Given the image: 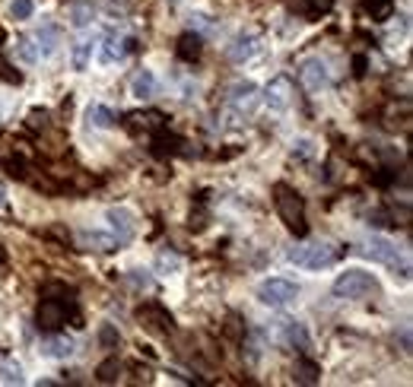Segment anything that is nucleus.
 <instances>
[{
  "label": "nucleus",
  "mask_w": 413,
  "mask_h": 387,
  "mask_svg": "<svg viewBox=\"0 0 413 387\" xmlns=\"http://www.w3.org/2000/svg\"><path fill=\"white\" fill-rule=\"evenodd\" d=\"M274 207H277V213H280L283 226H286L289 232L296 235V239H306V235H309L306 200H302V194L296 191L293 185H286V181H277V185H274Z\"/></svg>",
  "instance_id": "nucleus-1"
},
{
  "label": "nucleus",
  "mask_w": 413,
  "mask_h": 387,
  "mask_svg": "<svg viewBox=\"0 0 413 387\" xmlns=\"http://www.w3.org/2000/svg\"><path fill=\"white\" fill-rule=\"evenodd\" d=\"M337 257H340V251L328 241L296 244V248L289 251V263H296V267H302V270H324V267H331V263H337Z\"/></svg>",
  "instance_id": "nucleus-2"
},
{
  "label": "nucleus",
  "mask_w": 413,
  "mask_h": 387,
  "mask_svg": "<svg viewBox=\"0 0 413 387\" xmlns=\"http://www.w3.org/2000/svg\"><path fill=\"white\" fill-rule=\"evenodd\" d=\"M363 254L365 257H372V261H378V263H385V267H391V270H397L401 267V276L407 280L410 276V261L401 254V248H397L391 239H382V235H372V239H365L363 241Z\"/></svg>",
  "instance_id": "nucleus-3"
},
{
  "label": "nucleus",
  "mask_w": 413,
  "mask_h": 387,
  "mask_svg": "<svg viewBox=\"0 0 413 387\" xmlns=\"http://www.w3.org/2000/svg\"><path fill=\"white\" fill-rule=\"evenodd\" d=\"M378 292H382L378 280L372 273H365V270H347V273H340L334 280L337 298H365V295H378Z\"/></svg>",
  "instance_id": "nucleus-4"
},
{
  "label": "nucleus",
  "mask_w": 413,
  "mask_h": 387,
  "mask_svg": "<svg viewBox=\"0 0 413 387\" xmlns=\"http://www.w3.org/2000/svg\"><path fill=\"white\" fill-rule=\"evenodd\" d=\"M137 321H140V327H144L146 334H153V337H168V334H172V327H175L172 311H168L166 305H159V302L140 305V308H137Z\"/></svg>",
  "instance_id": "nucleus-5"
},
{
  "label": "nucleus",
  "mask_w": 413,
  "mask_h": 387,
  "mask_svg": "<svg viewBox=\"0 0 413 387\" xmlns=\"http://www.w3.org/2000/svg\"><path fill=\"white\" fill-rule=\"evenodd\" d=\"M258 298L270 308H286L289 302L299 298V286L293 280H283V276H274V280H264L258 286Z\"/></svg>",
  "instance_id": "nucleus-6"
},
{
  "label": "nucleus",
  "mask_w": 413,
  "mask_h": 387,
  "mask_svg": "<svg viewBox=\"0 0 413 387\" xmlns=\"http://www.w3.org/2000/svg\"><path fill=\"white\" fill-rule=\"evenodd\" d=\"M70 302L67 298H42V305H38L36 311V321H38V330H45V334H54V330H60L67 324V317H70Z\"/></svg>",
  "instance_id": "nucleus-7"
},
{
  "label": "nucleus",
  "mask_w": 413,
  "mask_h": 387,
  "mask_svg": "<svg viewBox=\"0 0 413 387\" xmlns=\"http://www.w3.org/2000/svg\"><path fill=\"white\" fill-rule=\"evenodd\" d=\"M264 102H267L270 111H289L296 102V86L293 80L286 77V73H280V77H274L267 86H264Z\"/></svg>",
  "instance_id": "nucleus-8"
},
{
  "label": "nucleus",
  "mask_w": 413,
  "mask_h": 387,
  "mask_svg": "<svg viewBox=\"0 0 413 387\" xmlns=\"http://www.w3.org/2000/svg\"><path fill=\"white\" fill-rule=\"evenodd\" d=\"M299 80L309 92H324L331 86V67L321 58H306L299 64Z\"/></svg>",
  "instance_id": "nucleus-9"
},
{
  "label": "nucleus",
  "mask_w": 413,
  "mask_h": 387,
  "mask_svg": "<svg viewBox=\"0 0 413 387\" xmlns=\"http://www.w3.org/2000/svg\"><path fill=\"white\" fill-rule=\"evenodd\" d=\"M105 219H108V226H112V235L118 239V244H127L137 235V222H134V216H131V209H124V207H112L105 213Z\"/></svg>",
  "instance_id": "nucleus-10"
},
{
  "label": "nucleus",
  "mask_w": 413,
  "mask_h": 387,
  "mask_svg": "<svg viewBox=\"0 0 413 387\" xmlns=\"http://www.w3.org/2000/svg\"><path fill=\"white\" fill-rule=\"evenodd\" d=\"M229 105H232L235 114H252L254 105H258V86L252 80H239V83L229 89Z\"/></svg>",
  "instance_id": "nucleus-11"
},
{
  "label": "nucleus",
  "mask_w": 413,
  "mask_h": 387,
  "mask_svg": "<svg viewBox=\"0 0 413 387\" xmlns=\"http://www.w3.org/2000/svg\"><path fill=\"white\" fill-rule=\"evenodd\" d=\"M264 51V36H258V32H245V36H239L232 45H229V60H235V64H245V60L258 58V54Z\"/></svg>",
  "instance_id": "nucleus-12"
},
{
  "label": "nucleus",
  "mask_w": 413,
  "mask_h": 387,
  "mask_svg": "<svg viewBox=\"0 0 413 387\" xmlns=\"http://www.w3.org/2000/svg\"><path fill=\"white\" fill-rule=\"evenodd\" d=\"M277 337H280V343L293 346V349H299V352L311 349V337L299 321H277Z\"/></svg>",
  "instance_id": "nucleus-13"
},
{
  "label": "nucleus",
  "mask_w": 413,
  "mask_h": 387,
  "mask_svg": "<svg viewBox=\"0 0 413 387\" xmlns=\"http://www.w3.org/2000/svg\"><path fill=\"white\" fill-rule=\"evenodd\" d=\"M131 51H134V38H121L114 32H108L102 45H99V60L102 64H114V60H124Z\"/></svg>",
  "instance_id": "nucleus-14"
},
{
  "label": "nucleus",
  "mask_w": 413,
  "mask_h": 387,
  "mask_svg": "<svg viewBox=\"0 0 413 387\" xmlns=\"http://www.w3.org/2000/svg\"><path fill=\"white\" fill-rule=\"evenodd\" d=\"M77 244L83 251H99V254H108V251L118 248V239L108 232H99V229H80L77 232Z\"/></svg>",
  "instance_id": "nucleus-15"
},
{
  "label": "nucleus",
  "mask_w": 413,
  "mask_h": 387,
  "mask_svg": "<svg viewBox=\"0 0 413 387\" xmlns=\"http://www.w3.org/2000/svg\"><path fill=\"white\" fill-rule=\"evenodd\" d=\"M159 127H166V114L162 111H134L127 114V131L131 133H156Z\"/></svg>",
  "instance_id": "nucleus-16"
},
{
  "label": "nucleus",
  "mask_w": 413,
  "mask_h": 387,
  "mask_svg": "<svg viewBox=\"0 0 413 387\" xmlns=\"http://www.w3.org/2000/svg\"><path fill=\"white\" fill-rule=\"evenodd\" d=\"M73 349H77V343L67 334H58V330L42 339V356H48V359H70Z\"/></svg>",
  "instance_id": "nucleus-17"
},
{
  "label": "nucleus",
  "mask_w": 413,
  "mask_h": 387,
  "mask_svg": "<svg viewBox=\"0 0 413 387\" xmlns=\"http://www.w3.org/2000/svg\"><path fill=\"white\" fill-rule=\"evenodd\" d=\"M175 54H178V60H185V64H194V60L204 54V38H200L198 32H185V36L178 38Z\"/></svg>",
  "instance_id": "nucleus-18"
},
{
  "label": "nucleus",
  "mask_w": 413,
  "mask_h": 387,
  "mask_svg": "<svg viewBox=\"0 0 413 387\" xmlns=\"http://www.w3.org/2000/svg\"><path fill=\"white\" fill-rule=\"evenodd\" d=\"M67 19H70L73 29H86V26H92V19H96V6H92L90 0H73L70 10H67Z\"/></svg>",
  "instance_id": "nucleus-19"
},
{
  "label": "nucleus",
  "mask_w": 413,
  "mask_h": 387,
  "mask_svg": "<svg viewBox=\"0 0 413 387\" xmlns=\"http://www.w3.org/2000/svg\"><path fill=\"white\" fill-rule=\"evenodd\" d=\"M36 48H38V58H51L54 51H58V45H60V32H58V26H42V29L36 32Z\"/></svg>",
  "instance_id": "nucleus-20"
},
{
  "label": "nucleus",
  "mask_w": 413,
  "mask_h": 387,
  "mask_svg": "<svg viewBox=\"0 0 413 387\" xmlns=\"http://www.w3.org/2000/svg\"><path fill=\"white\" fill-rule=\"evenodd\" d=\"M293 378L299 384H318V378H321V365L311 362V359L302 352L299 359H296V369H293Z\"/></svg>",
  "instance_id": "nucleus-21"
},
{
  "label": "nucleus",
  "mask_w": 413,
  "mask_h": 387,
  "mask_svg": "<svg viewBox=\"0 0 413 387\" xmlns=\"http://www.w3.org/2000/svg\"><path fill=\"white\" fill-rule=\"evenodd\" d=\"M114 111L108 105H90L86 108V124L90 127H99V131H108V127H114Z\"/></svg>",
  "instance_id": "nucleus-22"
},
{
  "label": "nucleus",
  "mask_w": 413,
  "mask_h": 387,
  "mask_svg": "<svg viewBox=\"0 0 413 387\" xmlns=\"http://www.w3.org/2000/svg\"><path fill=\"white\" fill-rule=\"evenodd\" d=\"M178 137H172V133H166V127H159V131L153 133V156H172L178 153Z\"/></svg>",
  "instance_id": "nucleus-23"
},
{
  "label": "nucleus",
  "mask_w": 413,
  "mask_h": 387,
  "mask_svg": "<svg viewBox=\"0 0 413 387\" xmlns=\"http://www.w3.org/2000/svg\"><path fill=\"white\" fill-rule=\"evenodd\" d=\"M23 365L16 359H0V384H23Z\"/></svg>",
  "instance_id": "nucleus-24"
},
{
  "label": "nucleus",
  "mask_w": 413,
  "mask_h": 387,
  "mask_svg": "<svg viewBox=\"0 0 413 387\" xmlns=\"http://www.w3.org/2000/svg\"><path fill=\"white\" fill-rule=\"evenodd\" d=\"M131 89H134V96H137V99H150L153 92H156V77H153L150 70H137Z\"/></svg>",
  "instance_id": "nucleus-25"
},
{
  "label": "nucleus",
  "mask_w": 413,
  "mask_h": 387,
  "mask_svg": "<svg viewBox=\"0 0 413 387\" xmlns=\"http://www.w3.org/2000/svg\"><path fill=\"white\" fill-rule=\"evenodd\" d=\"M363 10L369 13L375 23H385V19H391V13H395V0H365Z\"/></svg>",
  "instance_id": "nucleus-26"
},
{
  "label": "nucleus",
  "mask_w": 413,
  "mask_h": 387,
  "mask_svg": "<svg viewBox=\"0 0 413 387\" xmlns=\"http://www.w3.org/2000/svg\"><path fill=\"white\" fill-rule=\"evenodd\" d=\"M299 10H302V16H309V19H321L324 13L334 10V0H302Z\"/></svg>",
  "instance_id": "nucleus-27"
},
{
  "label": "nucleus",
  "mask_w": 413,
  "mask_h": 387,
  "mask_svg": "<svg viewBox=\"0 0 413 387\" xmlns=\"http://www.w3.org/2000/svg\"><path fill=\"white\" fill-rule=\"evenodd\" d=\"M92 38H80L77 45H73V67L77 70H86V64H90V54H92Z\"/></svg>",
  "instance_id": "nucleus-28"
},
{
  "label": "nucleus",
  "mask_w": 413,
  "mask_h": 387,
  "mask_svg": "<svg viewBox=\"0 0 413 387\" xmlns=\"http://www.w3.org/2000/svg\"><path fill=\"white\" fill-rule=\"evenodd\" d=\"M118 375H121V362H118V359H105V362L96 369V378L102 384H114V381H118Z\"/></svg>",
  "instance_id": "nucleus-29"
},
{
  "label": "nucleus",
  "mask_w": 413,
  "mask_h": 387,
  "mask_svg": "<svg viewBox=\"0 0 413 387\" xmlns=\"http://www.w3.org/2000/svg\"><path fill=\"white\" fill-rule=\"evenodd\" d=\"M16 54L23 64H36L38 60V48L32 45V38H16Z\"/></svg>",
  "instance_id": "nucleus-30"
},
{
  "label": "nucleus",
  "mask_w": 413,
  "mask_h": 387,
  "mask_svg": "<svg viewBox=\"0 0 413 387\" xmlns=\"http://www.w3.org/2000/svg\"><path fill=\"white\" fill-rule=\"evenodd\" d=\"M178 267H181V257L178 254H168V251H162V254L156 257V270H159V273H175Z\"/></svg>",
  "instance_id": "nucleus-31"
},
{
  "label": "nucleus",
  "mask_w": 413,
  "mask_h": 387,
  "mask_svg": "<svg viewBox=\"0 0 413 387\" xmlns=\"http://www.w3.org/2000/svg\"><path fill=\"white\" fill-rule=\"evenodd\" d=\"M10 13H13V19H29L32 13H36V4H32V0H13Z\"/></svg>",
  "instance_id": "nucleus-32"
},
{
  "label": "nucleus",
  "mask_w": 413,
  "mask_h": 387,
  "mask_svg": "<svg viewBox=\"0 0 413 387\" xmlns=\"http://www.w3.org/2000/svg\"><path fill=\"white\" fill-rule=\"evenodd\" d=\"M315 143L311 140H293V156H299V159H311L315 156V149H311Z\"/></svg>",
  "instance_id": "nucleus-33"
},
{
  "label": "nucleus",
  "mask_w": 413,
  "mask_h": 387,
  "mask_svg": "<svg viewBox=\"0 0 413 387\" xmlns=\"http://www.w3.org/2000/svg\"><path fill=\"white\" fill-rule=\"evenodd\" d=\"M131 283L137 289H153V276H146V270H134L131 273Z\"/></svg>",
  "instance_id": "nucleus-34"
},
{
  "label": "nucleus",
  "mask_w": 413,
  "mask_h": 387,
  "mask_svg": "<svg viewBox=\"0 0 413 387\" xmlns=\"http://www.w3.org/2000/svg\"><path fill=\"white\" fill-rule=\"evenodd\" d=\"M239 324H242V321H239V317H235V315L229 317V321H226V337H232V339H242V327H239Z\"/></svg>",
  "instance_id": "nucleus-35"
},
{
  "label": "nucleus",
  "mask_w": 413,
  "mask_h": 387,
  "mask_svg": "<svg viewBox=\"0 0 413 387\" xmlns=\"http://www.w3.org/2000/svg\"><path fill=\"white\" fill-rule=\"evenodd\" d=\"M99 339H102V346H108V349H112V346H118V334H114L112 327H102V334H99Z\"/></svg>",
  "instance_id": "nucleus-36"
},
{
  "label": "nucleus",
  "mask_w": 413,
  "mask_h": 387,
  "mask_svg": "<svg viewBox=\"0 0 413 387\" xmlns=\"http://www.w3.org/2000/svg\"><path fill=\"white\" fill-rule=\"evenodd\" d=\"M45 118H48V111H38V108H36V111L29 114V127H32V131H38V127H45Z\"/></svg>",
  "instance_id": "nucleus-37"
},
{
  "label": "nucleus",
  "mask_w": 413,
  "mask_h": 387,
  "mask_svg": "<svg viewBox=\"0 0 413 387\" xmlns=\"http://www.w3.org/2000/svg\"><path fill=\"white\" fill-rule=\"evenodd\" d=\"M365 67H369V60H365L363 54H356V58H353V77H363Z\"/></svg>",
  "instance_id": "nucleus-38"
},
{
  "label": "nucleus",
  "mask_w": 413,
  "mask_h": 387,
  "mask_svg": "<svg viewBox=\"0 0 413 387\" xmlns=\"http://www.w3.org/2000/svg\"><path fill=\"white\" fill-rule=\"evenodd\" d=\"M0 45H4V29H0Z\"/></svg>",
  "instance_id": "nucleus-39"
},
{
  "label": "nucleus",
  "mask_w": 413,
  "mask_h": 387,
  "mask_svg": "<svg viewBox=\"0 0 413 387\" xmlns=\"http://www.w3.org/2000/svg\"><path fill=\"white\" fill-rule=\"evenodd\" d=\"M0 203H4V191H0Z\"/></svg>",
  "instance_id": "nucleus-40"
},
{
  "label": "nucleus",
  "mask_w": 413,
  "mask_h": 387,
  "mask_svg": "<svg viewBox=\"0 0 413 387\" xmlns=\"http://www.w3.org/2000/svg\"><path fill=\"white\" fill-rule=\"evenodd\" d=\"M0 261H4V251H0Z\"/></svg>",
  "instance_id": "nucleus-41"
}]
</instances>
